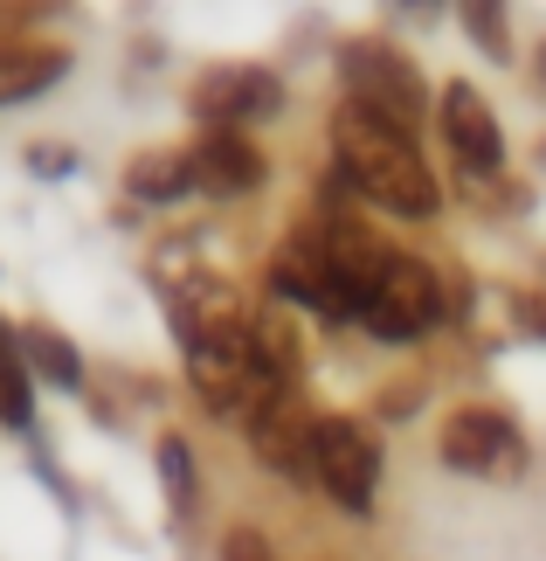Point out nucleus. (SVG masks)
Returning <instances> with one entry per match:
<instances>
[{
    "label": "nucleus",
    "mask_w": 546,
    "mask_h": 561,
    "mask_svg": "<svg viewBox=\"0 0 546 561\" xmlns=\"http://www.w3.org/2000/svg\"><path fill=\"white\" fill-rule=\"evenodd\" d=\"M333 139H339V174L353 194H367L374 208H395V215H435V174L408 146V125L346 104L333 118Z\"/></svg>",
    "instance_id": "f257e3e1"
},
{
    "label": "nucleus",
    "mask_w": 546,
    "mask_h": 561,
    "mask_svg": "<svg viewBox=\"0 0 546 561\" xmlns=\"http://www.w3.org/2000/svg\"><path fill=\"white\" fill-rule=\"evenodd\" d=\"M339 77H346V104H360V112H381L395 125L422 112V77H415L408 56H395V42H346Z\"/></svg>",
    "instance_id": "f03ea898"
},
{
    "label": "nucleus",
    "mask_w": 546,
    "mask_h": 561,
    "mask_svg": "<svg viewBox=\"0 0 546 561\" xmlns=\"http://www.w3.org/2000/svg\"><path fill=\"white\" fill-rule=\"evenodd\" d=\"M443 312H450V306H443L435 271H422L415 256H395V264H387V277H381V291L367 298V333L387 340V347H402V340L429 333Z\"/></svg>",
    "instance_id": "7ed1b4c3"
},
{
    "label": "nucleus",
    "mask_w": 546,
    "mask_h": 561,
    "mask_svg": "<svg viewBox=\"0 0 546 561\" xmlns=\"http://www.w3.org/2000/svg\"><path fill=\"white\" fill-rule=\"evenodd\" d=\"M318 485L333 492L346 513H367V506H374L381 444L367 437L353 416H318Z\"/></svg>",
    "instance_id": "20e7f679"
},
{
    "label": "nucleus",
    "mask_w": 546,
    "mask_h": 561,
    "mask_svg": "<svg viewBox=\"0 0 546 561\" xmlns=\"http://www.w3.org/2000/svg\"><path fill=\"white\" fill-rule=\"evenodd\" d=\"M270 285L291 298V306H312L325 319H360V306L346 298V285L333 277V250H325V222L312 229H298L291 243L277 250V264H270Z\"/></svg>",
    "instance_id": "39448f33"
},
{
    "label": "nucleus",
    "mask_w": 546,
    "mask_h": 561,
    "mask_svg": "<svg viewBox=\"0 0 546 561\" xmlns=\"http://www.w3.org/2000/svg\"><path fill=\"white\" fill-rule=\"evenodd\" d=\"M443 465L477 471V479H512L526 465V444H519V430L498 409L471 402V409H450V423H443Z\"/></svg>",
    "instance_id": "423d86ee"
},
{
    "label": "nucleus",
    "mask_w": 546,
    "mask_h": 561,
    "mask_svg": "<svg viewBox=\"0 0 546 561\" xmlns=\"http://www.w3.org/2000/svg\"><path fill=\"white\" fill-rule=\"evenodd\" d=\"M249 444L270 471H283L291 485H312L318 479V416H304L291 402H270L249 416Z\"/></svg>",
    "instance_id": "0eeeda50"
},
{
    "label": "nucleus",
    "mask_w": 546,
    "mask_h": 561,
    "mask_svg": "<svg viewBox=\"0 0 546 561\" xmlns=\"http://www.w3.org/2000/svg\"><path fill=\"white\" fill-rule=\"evenodd\" d=\"M277 112V83L270 70H249V62H229V70H208L194 83V118L208 125V133H235L243 118H264Z\"/></svg>",
    "instance_id": "6e6552de"
},
{
    "label": "nucleus",
    "mask_w": 546,
    "mask_h": 561,
    "mask_svg": "<svg viewBox=\"0 0 546 561\" xmlns=\"http://www.w3.org/2000/svg\"><path fill=\"white\" fill-rule=\"evenodd\" d=\"M435 118H443V139L450 153L471 167V174H498V160H506V139H498V118L491 104L471 91V83H450L443 104H435Z\"/></svg>",
    "instance_id": "1a4fd4ad"
},
{
    "label": "nucleus",
    "mask_w": 546,
    "mask_h": 561,
    "mask_svg": "<svg viewBox=\"0 0 546 561\" xmlns=\"http://www.w3.org/2000/svg\"><path fill=\"white\" fill-rule=\"evenodd\" d=\"M187 174H194V194H208V202H235V194H249L256 181H264V153H256L243 133H208L187 153Z\"/></svg>",
    "instance_id": "9d476101"
},
{
    "label": "nucleus",
    "mask_w": 546,
    "mask_h": 561,
    "mask_svg": "<svg viewBox=\"0 0 546 561\" xmlns=\"http://www.w3.org/2000/svg\"><path fill=\"white\" fill-rule=\"evenodd\" d=\"M70 70L62 49H0V104H28Z\"/></svg>",
    "instance_id": "9b49d317"
},
{
    "label": "nucleus",
    "mask_w": 546,
    "mask_h": 561,
    "mask_svg": "<svg viewBox=\"0 0 546 561\" xmlns=\"http://www.w3.org/2000/svg\"><path fill=\"white\" fill-rule=\"evenodd\" d=\"M125 187H132L139 202H181V194H194L187 153H139L132 174H125Z\"/></svg>",
    "instance_id": "f8f14e48"
},
{
    "label": "nucleus",
    "mask_w": 546,
    "mask_h": 561,
    "mask_svg": "<svg viewBox=\"0 0 546 561\" xmlns=\"http://www.w3.org/2000/svg\"><path fill=\"white\" fill-rule=\"evenodd\" d=\"M21 360H35L42 381H56V388H77V381H83L77 347H70L56 327H21Z\"/></svg>",
    "instance_id": "ddd939ff"
},
{
    "label": "nucleus",
    "mask_w": 546,
    "mask_h": 561,
    "mask_svg": "<svg viewBox=\"0 0 546 561\" xmlns=\"http://www.w3.org/2000/svg\"><path fill=\"white\" fill-rule=\"evenodd\" d=\"M0 423H8V430H28V423H35L28 368H0Z\"/></svg>",
    "instance_id": "4468645a"
},
{
    "label": "nucleus",
    "mask_w": 546,
    "mask_h": 561,
    "mask_svg": "<svg viewBox=\"0 0 546 561\" xmlns=\"http://www.w3.org/2000/svg\"><path fill=\"white\" fill-rule=\"evenodd\" d=\"M464 21H471V35H477V49H485V56H506L512 49L506 14H498V8H464Z\"/></svg>",
    "instance_id": "2eb2a0df"
},
{
    "label": "nucleus",
    "mask_w": 546,
    "mask_h": 561,
    "mask_svg": "<svg viewBox=\"0 0 546 561\" xmlns=\"http://www.w3.org/2000/svg\"><path fill=\"white\" fill-rule=\"evenodd\" d=\"M160 479H166L173 500H187V492H194V471H187V444H181V437L160 444Z\"/></svg>",
    "instance_id": "dca6fc26"
},
{
    "label": "nucleus",
    "mask_w": 546,
    "mask_h": 561,
    "mask_svg": "<svg viewBox=\"0 0 546 561\" xmlns=\"http://www.w3.org/2000/svg\"><path fill=\"white\" fill-rule=\"evenodd\" d=\"M222 561H270L264 527H229V534H222Z\"/></svg>",
    "instance_id": "f3484780"
},
{
    "label": "nucleus",
    "mask_w": 546,
    "mask_h": 561,
    "mask_svg": "<svg viewBox=\"0 0 546 561\" xmlns=\"http://www.w3.org/2000/svg\"><path fill=\"white\" fill-rule=\"evenodd\" d=\"M519 319H526L533 333H546V298H519Z\"/></svg>",
    "instance_id": "a211bd4d"
},
{
    "label": "nucleus",
    "mask_w": 546,
    "mask_h": 561,
    "mask_svg": "<svg viewBox=\"0 0 546 561\" xmlns=\"http://www.w3.org/2000/svg\"><path fill=\"white\" fill-rule=\"evenodd\" d=\"M0 368H21V333L0 327Z\"/></svg>",
    "instance_id": "6ab92c4d"
},
{
    "label": "nucleus",
    "mask_w": 546,
    "mask_h": 561,
    "mask_svg": "<svg viewBox=\"0 0 546 561\" xmlns=\"http://www.w3.org/2000/svg\"><path fill=\"white\" fill-rule=\"evenodd\" d=\"M35 167H42V174H70L77 160H70V153H35Z\"/></svg>",
    "instance_id": "aec40b11"
},
{
    "label": "nucleus",
    "mask_w": 546,
    "mask_h": 561,
    "mask_svg": "<svg viewBox=\"0 0 546 561\" xmlns=\"http://www.w3.org/2000/svg\"><path fill=\"white\" fill-rule=\"evenodd\" d=\"M539 77H546V49H539Z\"/></svg>",
    "instance_id": "412c9836"
}]
</instances>
